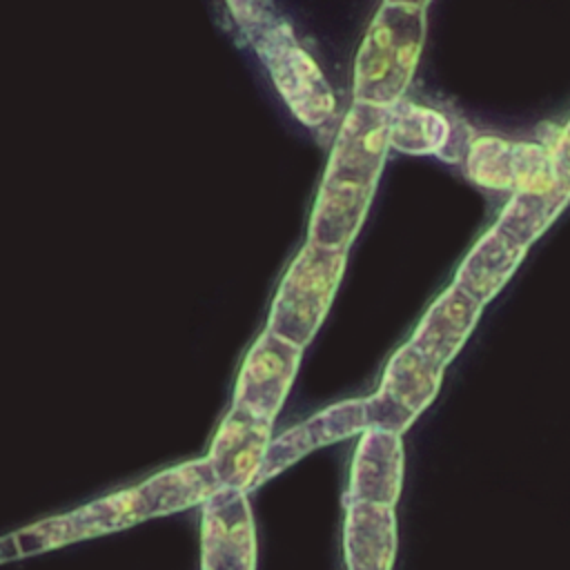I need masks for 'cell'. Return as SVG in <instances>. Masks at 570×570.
Returning <instances> with one entry per match:
<instances>
[{"label": "cell", "instance_id": "cell-1", "mask_svg": "<svg viewBox=\"0 0 570 570\" xmlns=\"http://www.w3.org/2000/svg\"><path fill=\"white\" fill-rule=\"evenodd\" d=\"M387 149L385 111L352 102L336 129L316 189L307 220V240L350 249L367 218Z\"/></svg>", "mask_w": 570, "mask_h": 570}, {"label": "cell", "instance_id": "cell-2", "mask_svg": "<svg viewBox=\"0 0 570 570\" xmlns=\"http://www.w3.org/2000/svg\"><path fill=\"white\" fill-rule=\"evenodd\" d=\"M229 7L296 120L312 131L325 129L336 114L334 89L287 18L269 2H234Z\"/></svg>", "mask_w": 570, "mask_h": 570}, {"label": "cell", "instance_id": "cell-3", "mask_svg": "<svg viewBox=\"0 0 570 570\" xmlns=\"http://www.w3.org/2000/svg\"><path fill=\"white\" fill-rule=\"evenodd\" d=\"M428 2H383L374 11L352 67V102L385 109L410 87L428 31Z\"/></svg>", "mask_w": 570, "mask_h": 570}, {"label": "cell", "instance_id": "cell-4", "mask_svg": "<svg viewBox=\"0 0 570 570\" xmlns=\"http://www.w3.org/2000/svg\"><path fill=\"white\" fill-rule=\"evenodd\" d=\"M345 265L347 249L305 240L281 278L265 330L305 350L334 303Z\"/></svg>", "mask_w": 570, "mask_h": 570}, {"label": "cell", "instance_id": "cell-5", "mask_svg": "<svg viewBox=\"0 0 570 570\" xmlns=\"http://www.w3.org/2000/svg\"><path fill=\"white\" fill-rule=\"evenodd\" d=\"M463 165L474 185L492 191L550 194L563 185L557 176L552 149L543 142L510 140L490 134L474 136Z\"/></svg>", "mask_w": 570, "mask_h": 570}, {"label": "cell", "instance_id": "cell-6", "mask_svg": "<svg viewBox=\"0 0 570 570\" xmlns=\"http://www.w3.org/2000/svg\"><path fill=\"white\" fill-rule=\"evenodd\" d=\"M441 381L443 370L403 343L387 358L376 392L365 396L367 425L403 436L436 399Z\"/></svg>", "mask_w": 570, "mask_h": 570}, {"label": "cell", "instance_id": "cell-7", "mask_svg": "<svg viewBox=\"0 0 570 570\" xmlns=\"http://www.w3.org/2000/svg\"><path fill=\"white\" fill-rule=\"evenodd\" d=\"M303 350L265 330L249 347L234 390V407L274 423L298 374Z\"/></svg>", "mask_w": 570, "mask_h": 570}, {"label": "cell", "instance_id": "cell-8", "mask_svg": "<svg viewBox=\"0 0 570 570\" xmlns=\"http://www.w3.org/2000/svg\"><path fill=\"white\" fill-rule=\"evenodd\" d=\"M200 570H256V528L247 492L220 488L203 503Z\"/></svg>", "mask_w": 570, "mask_h": 570}, {"label": "cell", "instance_id": "cell-9", "mask_svg": "<svg viewBox=\"0 0 570 570\" xmlns=\"http://www.w3.org/2000/svg\"><path fill=\"white\" fill-rule=\"evenodd\" d=\"M365 428H370L365 414V399H345L318 410L309 419L296 423L294 428L269 441L263 465L254 479V488L281 474L309 452L356 436Z\"/></svg>", "mask_w": 570, "mask_h": 570}, {"label": "cell", "instance_id": "cell-10", "mask_svg": "<svg viewBox=\"0 0 570 570\" xmlns=\"http://www.w3.org/2000/svg\"><path fill=\"white\" fill-rule=\"evenodd\" d=\"M405 474V452L401 434L365 428L358 434L347 490L343 494L345 503H379L394 508L401 499Z\"/></svg>", "mask_w": 570, "mask_h": 570}, {"label": "cell", "instance_id": "cell-11", "mask_svg": "<svg viewBox=\"0 0 570 570\" xmlns=\"http://www.w3.org/2000/svg\"><path fill=\"white\" fill-rule=\"evenodd\" d=\"M383 111L390 149L412 156H436L443 163H463L472 140V136H463V131H468L465 125H456L448 114L407 98H401Z\"/></svg>", "mask_w": 570, "mask_h": 570}, {"label": "cell", "instance_id": "cell-12", "mask_svg": "<svg viewBox=\"0 0 570 570\" xmlns=\"http://www.w3.org/2000/svg\"><path fill=\"white\" fill-rule=\"evenodd\" d=\"M481 312L483 303L452 283L430 303L407 343L434 367L445 370L470 338Z\"/></svg>", "mask_w": 570, "mask_h": 570}, {"label": "cell", "instance_id": "cell-13", "mask_svg": "<svg viewBox=\"0 0 570 570\" xmlns=\"http://www.w3.org/2000/svg\"><path fill=\"white\" fill-rule=\"evenodd\" d=\"M272 425L274 423L232 407L220 423L207 456L220 488L240 492H249L254 488V479L272 441Z\"/></svg>", "mask_w": 570, "mask_h": 570}, {"label": "cell", "instance_id": "cell-14", "mask_svg": "<svg viewBox=\"0 0 570 570\" xmlns=\"http://www.w3.org/2000/svg\"><path fill=\"white\" fill-rule=\"evenodd\" d=\"M396 541L394 508L345 503L343 554L347 570H392Z\"/></svg>", "mask_w": 570, "mask_h": 570}, {"label": "cell", "instance_id": "cell-15", "mask_svg": "<svg viewBox=\"0 0 570 570\" xmlns=\"http://www.w3.org/2000/svg\"><path fill=\"white\" fill-rule=\"evenodd\" d=\"M525 254L528 249L523 245L492 225L463 256L452 283L485 305L508 285Z\"/></svg>", "mask_w": 570, "mask_h": 570}, {"label": "cell", "instance_id": "cell-16", "mask_svg": "<svg viewBox=\"0 0 570 570\" xmlns=\"http://www.w3.org/2000/svg\"><path fill=\"white\" fill-rule=\"evenodd\" d=\"M216 490H220V483L207 459L165 470L138 488L147 519L203 505Z\"/></svg>", "mask_w": 570, "mask_h": 570}, {"label": "cell", "instance_id": "cell-17", "mask_svg": "<svg viewBox=\"0 0 570 570\" xmlns=\"http://www.w3.org/2000/svg\"><path fill=\"white\" fill-rule=\"evenodd\" d=\"M570 203V187L559 185L550 194H510L499 212L497 227L514 243L530 249L534 240L554 223V218Z\"/></svg>", "mask_w": 570, "mask_h": 570}, {"label": "cell", "instance_id": "cell-18", "mask_svg": "<svg viewBox=\"0 0 570 570\" xmlns=\"http://www.w3.org/2000/svg\"><path fill=\"white\" fill-rule=\"evenodd\" d=\"M147 519L142 497L138 488L111 494L91 505H85L71 514H67L71 543L116 530H125L138 521Z\"/></svg>", "mask_w": 570, "mask_h": 570}, {"label": "cell", "instance_id": "cell-19", "mask_svg": "<svg viewBox=\"0 0 570 570\" xmlns=\"http://www.w3.org/2000/svg\"><path fill=\"white\" fill-rule=\"evenodd\" d=\"M71 543V532H69V521L67 514L27 525L18 532H11L0 539V563L27 559L60 546Z\"/></svg>", "mask_w": 570, "mask_h": 570}, {"label": "cell", "instance_id": "cell-20", "mask_svg": "<svg viewBox=\"0 0 570 570\" xmlns=\"http://www.w3.org/2000/svg\"><path fill=\"white\" fill-rule=\"evenodd\" d=\"M550 149H552L559 180L570 187V120L559 129Z\"/></svg>", "mask_w": 570, "mask_h": 570}]
</instances>
